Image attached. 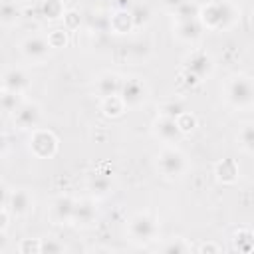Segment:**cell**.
Listing matches in <instances>:
<instances>
[{
    "label": "cell",
    "instance_id": "1f68e13d",
    "mask_svg": "<svg viewBox=\"0 0 254 254\" xmlns=\"http://www.w3.org/2000/svg\"><path fill=\"white\" fill-rule=\"evenodd\" d=\"M64 250V246L60 244V242H56V240H42V252H62Z\"/></svg>",
    "mask_w": 254,
    "mask_h": 254
},
{
    "label": "cell",
    "instance_id": "52a82bcc",
    "mask_svg": "<svg viewBox=\"0 0 254 254\" xmlns=\"http://www.w3.org/2000/svg\"><path fill=\"white\" fill-rule=\"evenodd\" d=\"M155 135L165 141V143H177L185 133L177 123V117H169V115H161L155 121Z\"/></svg>",
    "mask_w": 254,
    "mask_h": 254
},
{
    "label": "cell",
    "instance_id": "ba28073f",
    "mask_svg": "<svg viewBox=\"0 0 254 254\" xmlns=\"http://www.w3.org/2000/svg\"><path fill=\"white\" fill-rule=\"evenodd\" d=\"M185 71L190 73V75H194V77H198V79L206 77L212 71V60H210V56L204 54V52H192L185 60Z\"/></svg>",
    "mask_w": 254,
    "mask_h": 254
},
{
    "label": "cell",
    "instance_id": "3957f363",
    "mask_svg": "<svg viewBox=\"0 0 254 254\" xmlns=\"http://www.w3.org/2000/svg\"><path fill=\"white\" fill-rule=\"evenodd\" d=\"M157 165H159V171L167 177V179H177L185 173L187 169V161H185V155L175 149V147H169L165 151L159 153L157 157Z\"/></svg>",
    "mask_w": 254,
    "mask_h": 254
},
{
    "label": "cell",
    "instance_id": "4dcf8cb0",
    "mask_svg": "<svg viewBox=\"0 0 254 254\" xmlns=\"http://www.w3.org/2000/svg\"><path fill=\"white\" fill-rule=\"evenodd\" d=\"M30 250H32V252H42V242H40V240H36V242L32 244L30 240H24V242H22V246H20V252H22V254H28Z\"/></svg>",
    "mask_w": 254,
    "mask_h": 254
},
{
    "label": "cell",
    "instance_id": "30bf717a",
    "mask_svg": "<svg viewBox=\"0 0 254 254\" xmlns=\"http://www.w3.org/2000/svg\"><path fill=\"white\" fill-rule=\"evenodd\" d=\"M40 117H42L40 107H38L36 103H30V101L22 103V105L14 111V123H16L20 129H34V127H38Z\"/></svg>",
    "mask_w": 254,
    "mask_h": 254
},
{
    "label": "cell",
    "instance_id": "f1b7e54d",
    "mask_svg": "<svg viewBox=\"0 0 254 254\" xmlns=\"http://www.w3.org/2000/svg\"><path fill=\"white\" fill-rule=\"evenodd\" d=\"M163 252H189V246L183 242V238H173L169 244L163 246Z\"/></svg>",
    "mask_w": 254,
    "mask_h": 254
},
{
    "label": "cell",
    "instance_id": "83f0119b",
    "mask_svg": "<svg viewBox=\"0 0 254 254\" xmlns=\"http://www.w3.org/2000/svg\"><path fill=\"white\" fill-rule=\"evenodd\" d=\"M177 123H179V127L183 129V133H187V131H192V129L196 127V117H194L192 113L183 111V113L177 117Z\"/></svg>",
    "mask_w": 254,
    "mask_h": 254
},
{
    "label": "cell",
    "instance_id": "836d02e7",
    "mask_svg": "<svg viewBox=\"0 0 254 254\" xmlns=\"http://www.w3.org/2000/svg\"><path fill=\"white\" fill-rule=\"evenodd\" d=\"M200 250H216V246H206V244H204Z\"/></svg>",
    "mask_w": 254,
    "mask_h": 254
},
{
    "label": "cell",
    "instance_id": "6da1fadb",
    "mask_svg": "<svg viewBox=\"0 0 254 254\" xmlns=\"http://www.w3.org/2000/svg\"><path fill=\"white\" fill-rule=\"evenodd\" d=\"M198 20L202 22V26H206L210 30H224L232 24L234 10L228 2H208L206 6L200 8Z\"/></svg>",
    "mask_w": 254,
    "mask_h": 254
},
{
    "label": "cell",
    "instance_id": "f546056e",
    "mask_svg": "<svg viewBox=\"0 0 254 254\" xmlns=\"http://www.w3.org/2000/svg\"><path fill=\"white\" fill-rule=\"evenodd\" d=\"M48 40H50L52 48H62V46H65V34H64V30H54Z\"/></svg>",
    "mask_w": 254,
    "mask_h": 254
},
{
    "label": "cell",
    "instance_id": "2e32d148",
    "mask_svg": "<svg viewBox=\"0 0 254 254\" xmlns=\"http://www.w3.org/2000/svg\"><path fill=\"white\" fill-rule=\"evenodd\" d=\"M87 187H89V190H91L95 196H105V194L111 192V187H113V185H111V179H109L107 175L95 173V175L89 177Z\"/></svg>",
    "mask_w": 254,
    "mask_h": 254
},
{
    "label": "cell",
    "instance_id": "4fadbf2b",
    "mask_svg": "<svg viewBox=\"0 0 254 254\" xmlns=\"http://www.w3.org/2000/svg\"><path fill=\"white\" fill-rule=\"evenodd\" d=\"M121 87H123V79L117 75V73H103L99 79H97V93L105 99V97H113V95H119L121 93Z\"/></svg>",
    "mask_w": 254,
    "mask_h": 254
},
{
    "label": "cell",
    "instance_id": "d4e9b609",
    "mask_svg": "<svg viewBox=\"0 0 254 254\" xmlns=\"http://www.w3.org/2000/svg\"><path fill=\"white\" fill-rule=\"evenodd\" d=\"M131 18L135 26H143L151 20V10L147 4H135V8L131 10Z\"/></svg>",
    "mask_w": 254,
    "mask_h": 254
},
{
    "label": "cell",
    "instance_id": "e0dca14e",
    "mask_svg": "<svg viewBox=\"0 0 254 254\" xmlns=\"http://www.w3.org/2000/svg\"><path fill=\"white\" fill-rule=\"evenodd\" d=\"M95 218V206L89 202V200H79L75 204V214H73V220L75 224H81V226H87L91 224Z\"/></svg>",
    "mask_w": 254,
    "mask_h": 254
},
{
    "label": "cell",
    "instance_id": "4316f807",
    "mask_svg": "<svg viewBox=\"0 0 254 254\" xmlns=\"http://www.w3.org/2000/svg\"><path fill=\"white\" fill-rule=\"evenodd\" d=\"M20 105H22V101H20V93L6 91V89H4V93H2V107H4V111L14 113Z\"/></svg>",
    "mask_w": 254,
    "mask_h": 254
},
{
    "label": "cell",
    "instance_id": "5bb4252c",
    "mask_svg": "<svg viewBox=\"0 0 254 254\" xmlns=\"http://www.w3.org/2000/svg\"><path fill=\"white\" fill-rule=\"evenodd\" d=\"M202 22L196 18V20H187V22H177L175 26V34L179 40L183 42H194L202 36Z\"/></svg>",
    "mask_w": 254,
    "mask_h": 254
},
{
    "label": "cell",
    "instance_id": "603a6c76",
    "mask_svg": "<svg viewBox=\"0 0 254 254\" xmlns=\"http://www.w3.org/2000/svg\"><path fill=\"white\" fill-rule=\"evenodd\" d=\"M18 18V8L12 0H4L2 2V10H0V20L4 26H10L12 22H16Z\"/></svg>",
    "mask_w": 254,
    "mask_h": 254
},
{
    "label": "cell",
    "instance_id": "8992f818",
    "mask_svg": "<svg viewBox=\"0 0 254 254\" xmlns=\"http://www.w3.org/2000/svg\"><path fill=\"white\" fill-rule=\"evenodd\" d=\"M50 40L48 38H42V36H28L24 42H22V54L30 60V62H42L48 58L50 54Z\"/></svg>",
    "mask_w": 254,
    "mask_h": 254
},
{
    "label": "cell",
    "instance_id": "ffe728a7",
    "mask_svg": "<svg viewBox=\"0 0 254 254\" xmlns=\"http://www.w3.org/2000/svg\"><path fill=\"white\" fill-rule=\"evenodd\" d=\"M236 139H238V143H240V147H242L244 151L252 153V151H254V123L242 125Z\"/></svg>",
    "mask_w": 254,
    "mask_h": 254
},
{
    "label": "cell",
    "instance_id": "484cf974",
    "mask_svg": "<svg viewBox=\"0 0 254 254\" xmlns=\"http://www.w3.org/2000/svg\"><path fill=\"white\" fill-rule=\"evenodd\" d=\"M234 246H236L238 250H242V252L252 250V248H254V234L248 232V230H240V232L236 234V238H234Z\"/></svg>",
    "mask_w": 254,
    "mask_h": 254
},
{
    "label": "cell",
    "instance_id": "9c48e42d",
    "mask_svg": "<svg viewBox=\"0 0 254 254\" xmlns=\"http://www.w3.org/2000/svg\"><path fill=\"white\" fill-rule=\"evenodd\" d=\"M119 95H121V99L127 107H135V105L143 103V99L147 95V89H145L141 79L131 77V79H123V87H121Z\"/></svg>",
    "mask_w": 254,
    "mask_h": 254
},
{
    "label": "cell",
    "instance_id": "7c38bea8",
    "mask_svg": "<svg viewBox=\"0 0 254 254\" xmlns=\"http://www.w3.org/2000/svg\"><path fill=\"white\" fill-rule=\"evenodd\" d=\"M75 204L77 200H73L71 196L67 194H62L54 200L52 204V216L58 220V222H69L73 220V214H75Z\"/></svg>",
    "mask_w": 254,
    "mask_h": 254
},
{
    "label": "cell",
    "instance_id": "cb8c5ba5",
    "mask_svg": "<svg viewBox=\"0 0 254 254\" xmlns=\"http://www.w3.org/2000/svg\"><path fill=\"white\" fill-rule=\"evenodd\" d=\"M111 26L117 32H127L131 26H135L133 24V18H131V12H119V14H115L111 18Z\"/></svg>",
    "mask_w": 254,
    "mask_h": 254
},
{
    "label": "cell",
    "instance_id": "44dd1931",
    "mask_svg": "<svg viewBox=\"0 0 254 254\" xmlns=\"http://www.w3.org/2000/svg\"><path fill=\"white\" fill-rule=\"evenodd\" d=\"M101 107H103L105 115H113V117H117V115H121V111H123L125 103H123L121 95H113V97H105Z\"/></svg>",
    "mask_w": 254,
    "mask_h": 254
},
{
    "label": "cell",
    "instance_id": "d6986e66",
    "mask_svg": "<svg viewBox=\"0 0 254 254\" xmlns=\"http://www.w3.org/2000/svg\"><path fill=\"white\" fill-rule=\"evenodd\" d=\"M216 177L222 183H232L238 177V165L232 159H224L216 165Z\"/></svg>",
    "mask_w": 254,
    "mask_h": 254
},
{
    "label": "cell",
    "instance_id": "7402d4cb",
    "mask_svg": "<svg viewBox=\"0 0 254 254\" xmlns=\"http://www.w3.org/2000/svg\"><path fill=\"white\" fill-rule=\"evenodd\" d=\"M42 12L46 18L50 20H56V18H62L64 16V4L60 0H44L42 2Z\"/></svg>",
    "mask_w": 254,
    "mask_h": 254
},
{
    "label": "cell",
    "instance_id": "7a4b0ae2",
    "mask_svg": "<svg viewBox=\"0 0 254 254\" xmlns=\"http://www.w3.org/2000/svg\"><path fill=\"white\" fill-rule=\"evenodd\" d=\"M226 101L236 107V109H244L250 107L254 103V81L246 75H236L226 83Z\"/></svg>",
    "mask_w": 254,
    "mask_h": 254
},
{
    "label": "cell",
    "instance_id": "9a60e30c",
    "mask_svg": "<svg viewBox=\"0 0 254 254\" xmlns=\"http://www.w3.org/2000/svg\"><path fill=\"white\" fill-rule=\"evenodd\" d=\"M28 85H30L28 75H26L22 69L12 67V69H8V71L4 73V89H6V91H14V93H20V95H22V93L28 89Z\"/></svg>",
    "mask_w": 254,
    "mask_h": 254
},
{
    "label": "cell",
    "instance_id": "5b68a950",
    "mask_svg": "<svg viewBox=\"0 0 254 254\" xmlns=\"http://www.w3.org/2000/svg\"><path fill=\"white\" fill-rule=\"evenodd\" d=\"M30 149L36 157H54L56 151H58V139L52 131H46V129H36L32 133V139H30Z\"/></svg>",
    "mask_w": 254,
    "mask_h": 254
},
{
    "label": "cell",
    "instance_id": "8fae6325",
    "mask_svg": "<svg viewBox=\"0 0 254 254\" xmlns=\"http://www.w3.org/2000/svg\"><path fill=\"white\" fill-rule=\"evenodd\" d=\"M2 206H6L12 214L22 216L32 208V196L26 190H14L10 196H4Z\"/></svg>",
    "mask_w": 254,
    "mask_h": 254
},
{
    "label": "cell",
    "instance_id": "277c9868",
    "mask_svg": "<svg viewBox=\"0 0 254 254\" xmlns=\"http://www.w3.org/2000/svg\"><path fill=\"white\" fill-rule=\"evenodd\" d=\"M157 234V222L149 214H135L129 220V236L137 242H149Z\"/></svg>",
    "mask_w": 254,
    "mask_h": 254
},
{
    "label": "cell",
    "instance_id": "ac0fdd59",
    "mask_svg": "<svg viewBox=\"0 0 254 254\" xmlns=\"http://www.w3.org/2000/svg\"><path fill=\"white\" fill-rule=\"evenodd\" d=\"M200 16V6H196L190 0H185L175 8V20L177 22H187V20H196Z\"/></svg>",
    "mask_w": 254,
    "mask_h": 254
},
{
    "label": "cell",
    "instance_id": "d6a6232c",
    "mask_svg": "<svg viewBox=\"0 0 254 254\" xmlns=\"http://www.w3.org/2000/svg\"><path fill=\"white\" fill-rule=\"evenodd\" d=\"M183 2H185V0H165V4H167V6H173V10H175L179 4H183Z\"/></svg>",
    "mask_w": 254,
    "mask_h": 254
}]
</instances>
